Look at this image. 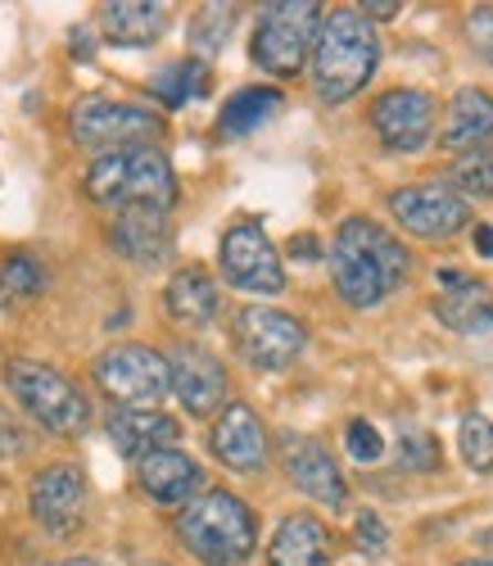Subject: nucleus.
Returning <instances> with one entry per match:
<instances>
[{"label":"nucleus","instance_id":"1","mask_svg":"<svg viewBox=\"0 0 493 566\" xmlns=\"http://www.w3.org/2000/svg\"><path fill=\"white\" fill-rule=\"evenodd\" d=\"M412 254L394 231L376 227L371 218H344L331 241V276L344 304L376 308L408 281Z\"/></svg>","mask_w":493,"mask_h":566},{"label":"nucleus","instance_id":"2","mask_svg":"<svg viewBox=\"0 0 493 566\" xmlns=\"http://www.w3.org/2000/svg\"><path fill=\"white\" fill-rule=\"evenodd\" d=\"M380 64V36L358 10H331L313 45V86L326 105L354 101Z\"/></svg>","mask_w":493,"mask_h":566},{"label":"nucleus","instance_id":"3","mask_svg":"<svg viewBox=\"0 0 493 566\" xmlns=\"http://www.w3.org/2000/svg\"><path fill=\"white\" fill-rule=\"evenodd\" d=\"M82 191L91 205L105 209H172L177 205V172L168 164V155L159 146H132V150H114L101 155L86 177Z\"/></svg>","mask_w":493,"mask_h":566},{"label":"nucleus","instance_id":"4","mask_svg":"<svg viewBox=\"0 0 493 566\" xmlns=\"http://www.w3.org/2000/svg\"><path fill=\"white\" fill-rule=\"evenodd\" d=\"M177 535L204 566H240L259 544V522L244 499L227 490H209L181 507Z\"/></svg>","mask_w":493,"mask_h":566},{"label":"nucleus","instance_id":"5","mask_svg":"<svg viewBox=\"0 0 493 566\" xmlns=\"http://www.w3.org/2000/svg\"><path fill=\"white\" fill-rule=\"evenodd\" d=\"M317 32H322L317 0H272L259 14L250 60L272 77H294L317 45Z\"/></svg>","mask_w":493,"mask_h":566},{"label":"nucleus","instance_id":"6","mask_svg":"<svg viewBox=\"0 0 493 566\" xmlns=\"http://www.w3.org/2000/svg\"><path fill=\"white\" fill-rule=\"evenodd\" d=\"M6 386L10 395L19 399V408L41 421L45 431H55V436H77L91 427V403L86 395L69 381V376H60L55 367H45V363H10L6 367Z\"/></svg>","mask_w":493,"mask_h":566},{"label":"nucleus","instance_id":"7","mask_svg":"<svg viewBox=\"0 0 493 566\" xmlns=\"http://www.w3.org/2000/svg\"><path fill=\"white\" fill-rule=\"evenodd\" d=\"M73 140L82 150H132V146H150L164 136V118L145 105L132 101H109V96H82L69 114Z\"/></svg>","mask_w":493,"mask_h":566},{"label":"nucleus","instance_id":"8","mask_svg":"<svg viewBox=\"0 0 493 566\" xmlns=\"http://www.w3.org/2000/svg\"><path fill=\"white\" fill-rule=\"evenodd\" d=\"M91 376L118 408H155L172 390V367L150 345H109L91 363Z\"/></svg>","mask_w":493,"mask_h":566},{"label":"nucleus","instance_id":"9","mask_svg":"<svg viewBox=\"0 0 493 566\" xmlns=\"http://www.w3.org/2000/svg\"><path fill=\"white\" fill-rule=\"evenodd\" d=\"M304 345H308L304 322L281 313V308L250 304V308H240V317H235V349H240L244 363L259 367V371L290 367L294 358L304 354Z\"/></svg>","mask_w":493,"mask_h":566},{"label":"nucleus","instance_id":"10","mask_svg":"<svg viewBox=\"0 0 493 566\" xmlns=\"http://www.w3.org/2000/svg\"><path fill=\"white\" fill-rule=\"evenodd\" d=\"M389 213L399 218L403 231L421 235V241H449L471 222V205L466 196H458L449 181H417V186H399L389 196Z\"/></svg>","mask_w":493,"mask_h":566},{"label":"nucleus","instance_id":"11","mask_svg":"<svg viewBox=\"0 0 493 566\" xmlns=\"http://www.w3.org/2000/svg\"><path fill=\"white\" fill-rule=\"evenodd\" d=\"M222 276L231 286L250 291V295H276L285 286V268L268 241V231L259 222H235L222 235V250H218Z\"/></svg>","mask_w":493,"mask_h":566},{"label":"nucleus","instance_id":"12","mask_svg":"<svg viewBox=\"0 0 493 566\" xmlns=\"http://www.w3.org/2000/svg\"><path fill=\"white\" fill-rule=\"evenodd\" d=\"M28 507H32V522L51 535H73L86 522V476L73 462H51L32 476L28 490Z\"/></svg>","mask_w":493,"mask_h":566},{"label":"nucleus","instance_id":"13","mask_svg":"<svg viewBox=\"0 0 493 566\" xmlns=\"http://www.w3.org/2000/svg\"><path fill=\"white\" fill-rule=\"evenodd\" d=\"M371 127H376L385 150L417 155L434 132V96L430 91H417V86L385 91V96L371 105Z\"/></svg>","mask_w":493,"mask_h":566},{"label":"nucleus","instance_id":"14","mask_svg":"<svg viewBox=\"0 0 493 566\" xmlns=\"http://www.w3.org/2000/svg\"><path fill=\"white\" fill-rule=\"evenodd\" d=\"M168 367H172V390L186 403V412L209 417L213 408H222V399H227V371H222V363L209 349L177 345L168 354Z\"/></svg>","mask_w":493,"mask_h":566},{"label":"nucleus","instance_id":"15","mask_svg":"<svg viewBox=\"0 0 493 566\" xmlns=\"http://www.w3.org/2000/svg\"><path fill=\"white\" fill-rule=\"evenodd\" d=\"M109 245L136 268H159L172 259V222L164 209H123L109 222Z\"/></svg>","mask_w":493,"mask_h":566},{"label":"nucleus","instance_id":"16","mask_svg":"<svg viewBox=\"0 0 493 566\" xmlns=\"http://www.w3.org/2000/svg\"><path fill=\"white\" fill-rule=\"evenodd\" d=\"M285 476L300 494H308V499H317L326 507H344V499H349V485H344L339 462L317 440H290L285 444Z\"/></svg>","mask_w":493,"mask_h":566},{"label":"nucleus","instance_id":"17","mask_svg":"<svg viewBox=\"0 0 493 566\" xmlns=\"http://www.w3.org/2000/svg\"><path fill=\"white\" fill-rule=\"evenodd\" d=\"M136 485L155 503H190L204 485V467L181 449H155L136 462Z\"/></svg>","mask_w":493,"mask_h":566},{"label":"nucleus","instance_id":"18","mask_svg":"<svg viewBox=\"0 0 493 566\" xmlns=\"http://www.w3.org/2000/svg\"><path fill=\"white\" fill-rule=\"evenodd\" d=\"M209 444L231 471H259L268 458V431L250 403H227L222 417L213 421Z\"/></svg>","mask_w":493,"mask_h":566},{"label":"nucleus","instance_id":"19","mask_svg":"<svg viewBox=\"0 0 493 566\" xmlns=\"http://www.w3.org/2000/svg\"><path fill=\"white\" fill-rule=\"evenodd\" d=\"M105 431L114 440V449L132 462H140L145 453H155L164 444H172L181 436V421L159 412V408H114L105 417Z\"/></svg>","mask_w":493,"mask_h":566},{"label":"nucleus","instance_id":"20","mask_svg":"<svg viewBox=\"0 0 493 566\" xmlns=\"http://www.w3.org/2000/svg\"><path fill=\"white\" fill-rule=\"evenodd\" d=\"M335 557V539L317 516L294 512L276 526L272 544H268V562L272 566H331Z\"/></svg>","mask_w":493,"mask_h":566},{"label":"nucleus","instance_id":"21","mask_svg":"<svg viewBox=\"0 0 493 566\" xmlns=\"http://www.w3.org/2000/svg\"><path fill=\"white\" fill-rule=\"evenodd\" d=\"M489 136H493V96L475 86H462L449 105V118H443L439 146L453 155H471V150H484Z\"/></svg>","mask_w":493,"mask_h":566},{"label":"nucleus","instance_id":"22","mask_svg":"<svg viewBox=\"0 0 493 566\" xmlns=\"http://www.w3.org/2000/svg\"><path fill=\"white\" fill-rule=\"evenodd\" d=\"M101 28L114 45H127V51H140L164 36L168 28V6L159 0H109L101 10Z\"/></svg>","mask_w":493,"mask_h":566},{"label":"nucleus","instance_id":"23","mask_svg":"<svg viewBox=\"0 0 493 566\" xmlns=\"http://www.w3.org/2000/svg\"><path fill=\"white\" fill-rule=\"evenodd\" d=\"M218 304H222V295H218L213 276H209L204 268H181V272H172L168 291H164V308H168V317L181 322V326H204V322H213V317H218Z\"/></svg>","mask_w":493,"mask_h":566},{"label":"nucleus","instance_id":"24","mask_svg":"<svg viewBox=\"0 0 493 566\" xmlns=\"http://www.w3.org/2000/svg\"><path fill=\"white\" fill-rule=\"evenodd\" d=\"M434 317L458 336H484V332H493V291L484 286V281L466 276L462 286L443 291L434 300Z\"/></svg>","mask_w":493,"mask_h":566},{"label":"nucleus","instance_id":"25","mask_svg":"<svg viewBox=\"0 0 493 566\" xmlns=\"http://www.w3.org/2000/svg\"><path fill=\"white\" fill-rule=\"evenodd\" d=\"M281 91L276 86H244V91H235V96L222 105V114H218V127L227 132V136H244V132H254V127H263L272 114H281Z\"/></svg>","mask_w":493,"mask_h":566},{"label":"nucleus","instance_id":"26","mask_svg":"<svg viewBox=\"0 0 493 566\" xmlns=\"http://www.w3.org/2000/svg\"><path fill=\"white\" fill-rule=\"evenodd\" d=\"M204 91H209V69L200 60H177L150 77V96L164 101L168 109H181L186 101L204 96Z\"/></svg>","mask_w":493,"mask_h":566},{"label":"nucleus","instance_id":"27","mask_svg":"<svg viewBox=\"0 0 493 566\" xmlns=\"http://www.w3.org/2000/svg\"><path fill=\"white\" fill-rule=\"evenodd\" d=\"M453 186L458 196H475V200H493V150H471L453 164Z\"/></svg>","mask_w":493,"mask_h":566},{"label":"nucleus","instance_id":"28","mask_svg":"<svg viewBox=\"0 0 493 566\" xmlns=\"http://www.w3.org/2000/svg\"><path fill=\"white\" fill-rule=\"evenodd\" d=\"M41 291H45V268L32 254H10L6 268H0V295L28 300V295H41Z\"/></svg>","mask_w":493,"mask_h":566},{"label":"nucleus","instance_id":"29","mask_svg":"<svg viewBox=\"0 0 493 566\" xmlns=\"http://www.w3.org/2000/svg\"><path fill=\"white\" fill-rule=\"evenodd\" d=\"M458 444H462V458L471 471H493V421L489 417H480V412L462 417Z\"/></svg>","mask_w":493,"mask_h":566},{"label":"nucleus","instance_id":"30","mask_svg":"<svg viewBox=\"0 0 493 566\" xmlns=\"http://www.w3.org/2000/svg\"><path fill=\"white\" fill-rule=\"evenodd\" d=\"M231 28H235V10L231 6H204V14L195 19V28H190L195 51H200V55H218L222 41L231 36Z\"/></svg>","mask_w":493,"mask_h":566},{"label":"nucleus","instance_id":"31","mask_svg":"<svg viewBox=\"0 0 493 566\" xmlns=\"http://www.w3.org/2000/svg\"><path fill=\"white\" fill-rule=\"evenodd\" d=\"M399 467L403 471H434L439 467V444L426 431H403L399 436Z\"/></svg>","mask_w":493,"mask_h":566},{"label":"nucleus","instance_id":"32","mask_svg":"<svg viewBox=\"0 0 493 566\" xmlns=\"http://www.w3.org/2000/svg\"><path fill=\"white\" fill-rule=\"evenodd\" d=\"M344 444H349V458H358V462H376V458L385 453L380 431L371 427V421H363V417L349 421V431H344Z\"/></svg>","mask_w":493,"mask_h":566},{"label":"nucleus","instance_id":"33","mask_svg":"<svg viewBox=\"0 0 493 566\" xmlns=\"http://www.w3.org/2000/svg\"><path fill=\"white\" fill-rule=\"evenodd\" d=\"M466 36H471V45H475V55L493 64V6H475V10L466 14Z\"/></svg>","mask_w":493,"mask_h":566},{"label":"nucleus","instance_id":"34","mask_svg":"<svg viewBox=\"0 0 493 566\" xmlns=\"http://www.w3.org/2000/svg\"><path fill=\"white\" fill-rule=\"evenodd\" d=\"M354 539H358V548L363 553H385V544H389V531H385V522L376 512H358V522H354Z\"/></svg>","mask_w":493,"mask_h":566},{"label":"nucleus","instance_id":"35","mask_svg":"<svg viewBox=\"0 0 493 566\" xmlns=\"http://www.w3.org/2000/svg\"><path fill=\"white\" fill-rule=\"evenodd\" d=\"M23 453H28V436L19 431V421L0 408V462H14Z\"/></svg>","mask_w":493,"mask_h":566},{"label":"nucleus","instance_id":"36","mask_svg":"<svg viewBox=\"0 0 493 566\" xmlns=\"http://www.w3.org/2000/svg\"><path fill=\"white\" fill-rule=\"evenodd\" d=\"M363 19H394V14H399L403 6H399V0H363V6H354Z\"/></svg>","mask_w":493,"mask_h":566},{"label":"nucleus","instance_id":"37","mask_svg":"<svg viewBox=\"0 0 493 566\" xmlns=\"http://www.w3.org/2000/svg\"><path fill=\"white\" fill-rule=\"evenodd\" d=\"M322 250H317V241H313V235H294V241H290V259H317Z\"/></svg>","mask_w":493,"mask_h":566},{"label":"nucleus","instance_id":"38","mask_svg":"<svg viewBox=\"0 0 493 566\" xmlns=\"http://www.w3.org/2000/svg\"><path fill=\"white\" fill-rule=\"evenodd\" d=\"M475 254L480 259H493V222H480L475 227Z\"/></svg>","mask_w":493,"mask_h":566},{"label":"nucleus","instance_id":"39","mask_svg":"<svg viewBox=\"0 0 493 566\" xmlns=\"http://www.w3.org/2000/svg\"><path fill=\"white\" fill-rule=\"evenodd\" d=\"M73 55L77 60H91V36L86 32H73Z\"/></svg>","mask_w":493,"mask_h":566},{"label":"nucleus","instance_id":"40","mask_svg":"<svg viewBox=\"0 0 493 566\" xmlns=\"http://www.w3.org/2000/svg\"><path fill=\"white\" fill-rule=\"evenodd\" d=\"M55 566H101V562H91V557H64V562H55Z\"/></svg>","mask_w":493,"mask_h":566},{"label":"nucleus","instance_id":"41","mask_svg":"<svg viewBox=\"0 0 493 566\" xmlns=\"http://www.w3.org/2000/svg\"><path fill=\"white\" fill-rule=\"evenodd\" d=\"M458 566H493V562H484V557H471V562H458Z\"/></svg>","mask_w":493,"mask_h":566},{"label":"nucleus","instance_id":"42","mask_svg":"<svg viewBox=\"0 0 493 566\" xmlns=\"http://www.w3.org/2000/svg\"><path fill=\"white\" fill-rule=\"evenodd\" d=\"M484 544H489V548H493V531H489V535H484Z\"/></svg>","mask_w":493,"mask_h":566},{"label":"nucleus","instance_id":"43","mask_svg":"<svg viewBox=\"0 0 493 566\" xmlns=\"http://www.w3.org/2000/svg\"><path fill=\"white\" fill-rule=\"evenodd\" d=\"M150 566H164V562H150Z\"/></svg>","mask_w":493,"mask_h":566}]
</instances>
